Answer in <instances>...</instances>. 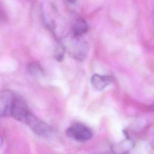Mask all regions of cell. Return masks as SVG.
<instances>
[{
	"mask_svg": "<svg viewBox=\"0 0 154 154\" xmlns=\"http://www.w3.org/2000/svg\"><path fill=\"white\" fill-rule=\"evenodd\" d=\"M16 94L10 90L0 91V117L10 116Z\"/></svg>",
	"mask_w": 154,
	"mask_h": 154,
	"instance_id": "3957f363",
	"label": "cell"
},
{
	"mask_svg": "<svg viewBox=\"0 0 154 154\" xmlns=\"http://www.w3.org/2000/svg\"><path fill=\"white\" fill-rule=\"evenodd\" d=\"M112 78L107 75L94 74L91 78V84L93 87L98 91H102L111 83Z\"/></svg>",
	"mask_w": 154,
	"mask_h": 154,
	"instance_id": "8992f818",
	"label": "cell"
},
{
	"mask_svg": "<svg viewBox=\"0 0 154 154\" xmlns=\"http://www.w3.org/2000/svg\"><path fill=\"white\" fill-rule=\"evenodd\" d=\"M88 30L87 22L81 18H77L72 24V35L81 37Z\"/></svg>",
	"mask_w": 154,
	"mask_h": 154,
	"instance_id": "52a82bcc",
	"label": "cell"
},
{
	"mask_svg": "<svg viewBox=\"0 0 154 154\" xmlns=\"http://www.w3.org/2000/svg\"><path fill=\"white\" fill-rule=\"evenodd\" d=\"M65 50V47L64 45L61 43H58V45L56 47V51H55V58L57 60L60 61L64 55V52Z\"/></svg>",
	"mask_w": 154,
	"mask_h": 154,
	"instance_id": "ba28073f",
	"label": "cell"
},
{
	"mask_svg": "<svg viewBox=\"0 0 154 154\" xmlns=\"http://www.w3.org/2000/svg\"><path fill=\"white\" fill-rule=\"evenodd\" d=\"M0 19H5V14H4L3 11H2L1 7H0Z\"/></svg>",
	"mask_w": 154,
	"mask_h": 154,
	"instance_id": "30bf717a",
	"label": "cell"
},
{
	"mask_svg": "<svg viewBox=\"0 0 154 154\" xmlns=\"http://www.w3.org/2000/svg\"><path fill=\"white\" fill-rule=\"evenodd\" d=\"M29 72L32 75H39L43 72L41 68L37 65L35 64H31L28 66Z\"/></svg>",
	"mask_w": 154,
	"mask_h": 154,
	"instance_id": "9c48e42d",
	"label": "cell"
},
{
	"mask_svg": "<svg viewBox=\"0 0 154 154\" xmlns=\"http://www.w3.org/2000/svg\"><path fill=\"white\" fill-rule=\"evenodd\" d=\"M67 134L73 139L81 142L86 141L93 136L91 130L80 123H75L70 126L67 129Z\"/></svg>",
	"mask_w": 154,
	"mask_h": 154,
	"instance_id": "7a4b0ae2",
	"label": "cell"
},
{
	"mask_svg": "<svg viewBox=\"0 0 154 154\" xmlns=\"http://www.w3.org/2000/svg\"><path fill=\"white\" fill-rule=\"evenodd\" d=\"M30 112L25 102L21 97L16 96L12 106L10 116L18 121L25 123Z\"/></svg>",
	"mask_w": 154,
	"mask_h": 154,
	"instance_id": "277c9868",
	"label": "cell"
},
{
	"mask_svg": "<svg viewBox=\"0 0 154 154\" xmlns=\"http://www.w3.org/2000/svg\"><path fill=\"white\" fill-rule=\"evenodd\" d=\"M24 123L29 126L32 131L38 135L45 136L48 135L51 132L50 127L31 112L28 114Z\"/></svg>",
	"mask_w": 154,
	"mask_h": 154,
	"instance_id": "5b68a950",
	"label": "cell"
},
{
	"mask_svg": "<svg viewBox=\"0 0 154 154\" xmlns=\"http://www.w3.org/2000/svg\"><path fill=\"white\" fill-rule=\"evenodd\" d=\"M67 45L68 51L72 56L78 60H82L85 58L88 52L87 43L81 39L80 37L73 36L70 38Z\"/></svg>",
	"mask_w": 154,
	"mask_h": 154,
	"instance_id": "6da1fadb",
	"label": "cell"
},
{
	"mask_svg": "<svg viewBox=\"0 0 154 154\" xmlns=\"http://www.w3.org/2000/svg\"><path fill=\"white\" fill-rule=\"evenodd\" d=\"M2 143H3V140H2V137L0 135V147L2 146Z\"/></svg>",
	"mask_w": 154,
	"mask_h": 154,
	"instance_id": "8fae6325",
	"label": "cell"
}]
</instances>
